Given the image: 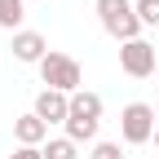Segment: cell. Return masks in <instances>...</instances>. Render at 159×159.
Masks as SVG:
<instances>
[{"label": "cell", "mask_w": 159, "mask_h": 159, "mask_svg": "<svg viewBox=\"0 0 159 159\" xmlns=\"http://www.w3.org/2000/svg\"><path fill=\"white\" fill-rule=\"evenodd\" d=\"M71 115H80V119H97V124H102V97L89 93V89L71 93Z\"/></svg>", "instance_id": "ba28073f"}, {"label": "cell", "mask_w": 159, "mask_h": 159, "mask_svg": "<svg viewBox=\"0 0 159 159\" xmlns=\"http://www.w3.org/2000/svg\"><path fill=\"white\" fill-rule=\"evenodd\" d=\"M13 137H18V146H44L49 124H44L35 111H31V115H18V119H13Z\"/></svg>", "instance_id": "52a82bcc"}, {"label": "cell", "mask_w": 159, "mask_h": 159, "mask_svg": "<svg viewBox=\"0 0 159 159\" xmlns=\"http://www.w3.org/2000/svg\"><path fill=\"white\" fill-rule=\"evenodd\" d=\"M89 159H124V150H119V142H93Z\"/></svg>", "instance_id": "4fadbf2b"}, {"label": "cell", "mask_w": 159, "mask_h": 159, "mask_svg": "<svg viewBox=\"0 0 159 159\" xmlns=\"http://www.w3.org/2000/svg\"><path fill=\"white\" fill-rule=\"evenodd\" d=\"M150 142H155V150H159V128H155V137H150Z\"/></svg>", "instance_id": "9a60e30c"}, {"label": "cell", "mask_w": 159, "mask_h": 159, "mask_svg": "<svg viewBox=\"0 0 159 159\" xmlns=\"http://www.w3.org/2000/svg\"><path fill=\"white\" fill-rule=\"evenodd\" d=\"M31 111L44 119V124H66V119H71V97H66V93H57V89H40Z\"/></svg>", "instance_id": "5b68a950"}, {"label": "cell", "mask_w": 159, "mask_h": 159, "mask_svg": "<svg viewBox=\"0 0 159 159\" xmlns=\"http://www.w3.org/2000/svg\"><path fill=\"white\" fill-rule=\"evenodd\" d=\"M22 18H27V0H0V27L5 31H22Z\"/></svg>", "instance_id": "9c48e42d"}, {"label": "cell", "mask_w": 159, "mask_h": 159, "mask_svg": "<svg viewBox=\"0 0 159 159\" xmlns=\"http://www.w3.org/2000/svg\"><path fill=\"white\" fill-rule=\"evenodd\" d=\"M40 150H44V159H80V146L71 142V137H49Z\"/></svg>", "instance_id": "8fae6325"}, {"label": "cell", "mask_w": 159, "mask_h": 159, "mask_svg": "<svg viewBox=\"0 0 159 159\" xmlns=\"http://www.w3.org/2000/svg\"><path fill=\"white\" fill-rule=\"evenodd\" d=\"M155 80H159V71H155Z\"/></svg>", "instance_id": "e0dca14e"}, {"label": "cell", "mask_w": 159, "mask_h": 159, "mask_svg": "<svg viewBox=\"0 0 159 159\" xmlns=\"http://www.w3.org/2000/svg\"><path fill=\"white\" fill-rule=\"evenodd\" d=\"M119 66H124V75H133V80L155 75V71H159L155 44H150V40H128V44H119Z\"/></svg>", "instance_id": "277c9868"}, {"label": "cell", "mask_w": 159, "mask_h": 159, "mask_svg": "<svg viewBox=\"0 0 159 159\" xmlns=\"http://www.w3.org/2000/svg\"><path fill=\"white\" fill-rule=\"evenodd\" d=\"M97 22H102L106 35H115L119 44L128 40H142V18H137V5L133 0H97Z\"/></svg>", "instance_id": "6da1fadb"}, {"label": "cell", "mask_w": 159, "mask_h": 159, "mask_svg": "<svg viewBox=\"0 0 159 159\" xmlns=\"http://www.w3.org/2000/svg\"><path fill=\"white\" fill-rule=\"evenodd\" d=\"M40 80H44V89H57L66 97L84 89V71H80V62L66 57V53H49L44 62H40Z\"/></svg>", "instance_id": "7a4b0ae2"}, {"label": "cell", "mask_w": 159, "mask_h": 159, "mask_svg": "<svg viewBox=\"0 0 159 159\" xmlns=\"http://www.w3.org/2000/svg\"><path fill=\"white\" fill-rule=\"evenodd\" d=\"M133 5H137L142 27H159V0H133Z\"/></svg>", "instance_id": "7c38bea8"}, {"label": "cell", "mask_w": 159, "mask_h": 159, "mask_svg": "<svg viewBox=\"0 0 159 159\" xmlns=\"http://www.w3.org/2000/svg\"><path fill=\"white\" fill-rule=\"evenodd\" d=\"M62 128H66V137H71L75 146H84V142H97V119H80V115H71Z\"/></svg>", "instance_id": "30bf717a"}, {"label": "cell", "mask_w": 159, "mask_h": 159, "mask_svg": "<svg viewBox=\"0 0 159 159\" xmlns=\"http://www.w3.org/2000/svg\"><path fill=\"white\" fill-rule=\"evenodd\" d=\"M155 115H159V102H155Z\"/></svg>", "instance_id": "2e32d148"}, {"label": "cell", "mask_w": 159, "mask_h": 159, "mask_svg": "<svg viewBox=\"0 0 159 159\" xmlns=\"http://www.w3.org/2000/svg\"><path fill=\"white\" fill-rule=\"evenodd\" d=\"M155 119L159 115H155L150 102H128L124 111H119V137H124L128 146H146L150 137H155V128H159Z\"/></svg>", "instance_id": "3957f363"}, {"label": "cell", "mask_w": 159, "mask_h": 159, "mask_svg": "<svg viewBox=\"0 0 159 159\" xmlns=\"http://www.w3.org/2000/svg\"><path fill=\"white\" fill-rule=\"evenodd\" d=\"M9 49H13V57H18V62H27V66H40V62L53 53V49H49V40L40 35V31H18Z\"/></svg>", "instance_id": "8992f818"}, {"label": "cell", "mask_w": 159, "mask_h": 159, "mask_svg": "<svg viewBox=\"0 0 159 159\" xmlns=\"http://www.w3.org/2000/svg\"><path fill=\"white\" fill-rule=\"evenodd\" d=\"M9 159H44V150H40V146H18Z\"/></svg>", "instance_id": "5bb4252c"}]
</instances>
